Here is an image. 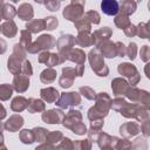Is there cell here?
Returning a JSON list of instances; mask_svg holds the SVG:
<instances>
[{
	"mask_svg": "<svg viewBox=\"0 0 150 150\" xmlns=\"http://www.w3.org/2000/svg\"><path fill=\"white\" fill-rule=\"evenodd\" d=\"M101 8L102 11L108 14V15H115L118 12V4L116 1L111 0H104L101 2Z\"/></svg>",
	"mask_w": 150,
	"mask_h": 150,
	"instance_id": "6da1fadb",
	"label": "cell"
}]
</instances>
